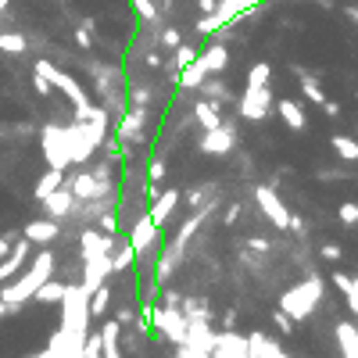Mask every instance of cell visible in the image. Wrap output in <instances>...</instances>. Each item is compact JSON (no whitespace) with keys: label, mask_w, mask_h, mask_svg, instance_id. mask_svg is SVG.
I'll return each instance as SVG.
<instances>
[{"label":"cell","mask_w":358,"mask_h":358,"mask_svg":"<svg viewBox=\"0 0 358 358\" xmlns=\"http://www.w3.org/2000/svg\"><path fill=\"white\" fill-rule=\"evenodd\" d=\"M247 358H290L272 337L265 333H247Z\"/></svg>","instance_id":"ac0fdd59"},{"label":"cell","mask_w":358,"mask_h":358,"mask_svg":"<svg viewBox=\"0 0 358 358\" xmlns=\"http://www.w3.org/2000/svg\"><path fill=\"white\" fill-rule=\"evenodd\" d=\"M255 201H258V208H262V215L272 222V229H290V215H294V212L280 201V194L272 190V186H258Z\"/></svg>","instance_id":"30bf717a"},{"label":"cell","mask_w":358,"mask_h":358,"mask_svg":"<svg viewBox=\"0 0 358 358\" xmlns=\"http://www.w3.org/2000/svg\"><path fill=\"white\" fill-rule=\"evenodd\" d=\"M133 8H136V15L147 26H161V15H158V8L151 4V0H133Z\"/></svg>","instance_id":"d6a6232c"},{"label":"cell","mask_w":358,"mask_h":358,"mask_svg":"<svg viewBox=\"0 0 358 358\" xmlns=\"http://www.w3.org/2000/svg\"><path fill=\"white\" fill-rule=\"evenodd\" d=\"M29 240L22 237V240H15V247L8 251V258H0V283H8V280H15L18 272L26 269V258H29Z\"/></svg>","instance_id":"2e32d148"},{"label":"cell","mask_w":358,"mask_h":358,"mask_svg":"<svg viewBox=\"0 0 358 358\" xmlns=\"http://www.w3.org/2000/svg\"><path fill=\"white\" fill-rule=\"evenodd\" d=\"M197 151L208 154V158H226V154H233V151H237V125L222 118V125H215V129H201Z\"/></svg>","instance_id":"ba28073f"},{"label":"cell","mask_w":358,"mask_h":358,"mask_svg":"<svg viewBox=\"0 0 358 358\" xmlns=\"http://www.w3.org/2000/svg\"><path fill=\"white\" fill-rule=\"evenodd\" d=\"M262 4V0H219V11L229 18V22H237V18H244L247 11H255Z\"/></svg>","instance_id":"d4e9b609"},{"label":"cell","mask_w":358,"mask_h":358,"mask_svg":"<svg viewBox=\"0 0 358 358\" xmlns=\"http://www.w3.org/2000/svg\"><path fill=\"white\" fill-rule=\"evenodd\" d=\"M100 358H122V323L118 319H108V323H100Z\"/></svg>","instance_id":"e0dca14e"},{"label":"cell","mask_w":358,"mask_h":358,"mask_svg":"<svg viewBox=\"0 0 358 358\" xmlns=\"http://www.w3.org/2000/svg\"><path fill=\"white\" fill-rule=\"evenodd\" d=\"M330 283H333L337 290H341V294H344V290L351 287V276H348V272H333V276H330Z\"/></svg>","instance_id":"ab89813d"},{"label":"cell","mask_w":358,"mask_h":358,"mask_svg":"<svg viewBox=\"0 0 358 358\" xmlns=\"http://www.w3.org/2000/svg\"><path fill=\"white\" fill-rule=\"evenodd\" d=\"M61 183H65V172H61V168H47V172L36 179V186H33V201H44L47 194L57 190Z\"/></svg>","instance_id":"603a6c76"},{"label":"cell","mask_w":358,"mask_h":358,"mask_svg":"<svg viewBox=\"0 0 358 358\" xmlns=\"http://www.w3.org/2000/svg\"><path fill=\"white\" fill-rule=\"evenodd\" d=\"M147 315H151V326L165 337L168 344H186V330H190V319L186 312L176 305H147Z\"/></svg>","instance_id":"5b68a950"},{"label":"cell","mask_w":358,"mask_h":358,"mask_svg":"<svg viewBox=\"0 0 358 358\" xmlns=\"http://www.w3.org/2000/svg\"><path fill=\"white\" fill-rule=\"evenodd\" d=\"M337 348H341V358H358V326L351 319H341L333 330Z\"/></svg>","instance_id":"ffe728a7"},{"label":"cell","mask_w":358,"mask_h":358,"mask_svg":"<svg viewBox=\"0 0 358 358\" xmlns=\"http://www.w3.org/2000/svg\"><path fill=\"white\" fill-rule=\"evenodd\" d=\"M269 82H272V65L269 61H255L247 69V87H269Z\"/></svg>","instance_id":"f546056e"},{"label":"cell","mask_w":358,"mask_h":358,"mask_svg":"<svg viewBox=\"0 0 358 358\" xmlns=\"http://www.w3.org/2000/svg\"><path fill=\"white\" fill-rule=\"evenodd\" d=\"M26 36L22 33H0V51L4 54H26Z\"/></svg>","instance_id":"1f68e13d"},{"label":"cell","mask_w":358,"mask_h":358,"mask_svg":"<svg viewBox=\"0 0 358 358\" xmlns=\"http://www.w3.org/2000/svg\"><path fill=\"white\" fill-rule=\"evenodd\" d=\"M179 201H183V194L176 190V186H172V190H161V194L151 197V204H147V215H151V219L165 229L168 222H172V212L179 208Z\"/></svg>","instance_id":"4fadbf2b"},{"label":"cell","mask_w":358,"mask_h":358,"mask_svg":"<svg viewBox=\"0 0 358 358\" xmlns=\"http://www.w3.org/2000/svg\"><path fill=\"white\" fill-rule=\"evenodd\" d=\"M272 323H276V330H280V333H294V319H290V315H287L283 308L272 312Z\"/></svg>","instance_id":"8d00e7d4"},{"label":"cell","mask_w":358,"mask_h":358,"mask_svg":"<svg viewBox=\"0 0 358 358\" xmlns=\"http://www.w3.org/2000/svg\"><path fill=\"white\" fill-rule=\"evenodd\" d=\"M344 301H348V312L358 315V276H351V287L344 290Z\"/></svg>","instance_id":"d590c367"},{"label":"cell","mask_w":358,"mask_h":358,"mask_svg":"<svg viewBox=\"0 0 358 358\" xmlns=\"http://www.w3.org/2000/svg\"><path fill=\"white\" fill-rule=\"evenodd\" d=\"M226 26H229V18H226L222 11H212V15H201V18H197V33H201V36H215V33L226 29Z\"/></svg>","instance_id":"f1b7e54d"},{"label":"cell","mask_w":358,"mask_h":358,"mask_svg":"<svg viewBox=\"0 0 358 358\" xmlns=\"http://www.w3.org/2000/svg\"><path fill=\"white\" fill-rule=\"evenodd\" d=\"M197 8H201V15H212V11H219V0H197Z\"/></svg>","instance_id":"7bdbcfd3"},{"label":"cell","mask_w":358,"mask_h":358,"mask_svg":"<svg viewBox=\"0 0 358 358\" xmlns=\"http://www.w3.org/2000/svg\"><path fill=\"white\" fill-rule=\"evenodd\" d=\"M108 308H111V287L104 283V287H97V290L90 294V319H100V315H108Z\"/></svg>","instance_id":"4316f807"},{"label":"cell","mask_w":358,"mask_h":358,"mask_svg":"<svg viewBox=\"0 0 358 358\" xmlns=\"http://www.w3.org/2000/svg\"><path fill=\"white\" fill-rule=\"evenodd\" d=\"M36 204L44 208V215H47V219H57V222H61V219H72V215L79 212V201H75V194L69 190L65 183H61L54 194H47L44 201H36Z\"/></svg>","instance_id":"8fae6325"},{"label":"cell","mask_w":358,"mask_h":358,"mask_svg":"<svg viewBox=\"0 0 358 358\" xmlns=\"http://www.w3.org/2000/svg\"><path fill=\"white\" fill-rule=\"evenodd\" d=\"M276 111H280V118H283V125H287V129H294V133L308 129V115H305V104H298V100L283 97V100H276Z\"/></svg>","instance_id":"d6986e66"},{"label":"cell","mask_w":358,"mask_h":358,"mask_svg":"<svg viewBox=\"0 0 358 358\" xmlns=\"http://www.w3.org/2000/svg\"><path fill=\"white\" fill-rule=\"evenodd\" d=\"M201 97H208V100H215V104H226L229 100V90H226V82L222 79H204V87H201Z\"/></svg>","instance_id":"4dcf8cb0"},{"label":"cell","mask_w":358,"mask_h":358,"mask_svg":"<svg viewBox=\"0 0 358 358\" xmlns=\"http://www.w3.org/2000/svg\"><path fill=\"white\" fill-rule=\"evenodd\" d=\"M194 118H197L201 129H215V125H222V104L201 97V100L194 104Z\"/></svg>","instance_id":"7402d4cb"},{"label":"cell","mask_w":358,"mask_h":358,"mask_svg":"<svg viewBox=\"0 0 358 358\" xmlns=\"http://www.w3.org/2000/svg\"><path fill=\"white\" fill-rule=\"evenodd\" d=\"M344 15L351 18V22H355V26H358V8H355V4H351V8H344Z\"/></svg>","instance_id":"ee69618b"},{"label":"cell","mask_w":358,"mask_h":358,"mask_svg":"<svg viewBox=\"0 0 358 358\" xmlns=\"http://www.w3.org/2000/svg\"><path fill=\"white\" fill-rule=\"evenodd\" d=\"M337 219L355 229V226H358V201H341V208H337Z\"/></svg>","instance_id":"836d02e7"},{"label":"cell","mask_w":358,"mask_h":358,"mask_svg":"<svg viewBox=\"0 0 358 358\" xmlns=\"http://www.w3.org/2000/svg\"><path fill=\"white\" fill-rule=\"evenodd\" d=\"M323 294H326L323 276H308V280L294 283V287H287L280 294V308L290 315L294 323H305V319H312V315H315V308L323 305Z\"/></svg>","instance_id":"3957f363"},{"label":"cell","mask_w":358,"mask_h":358,"mask_svg":"<svg viewBox=\"0 0 358 358\" xmlns=\"http://www.w3.org/2000/svg\"><path fill=\"white\" fill-rule=\"evenodd\" d=\"M237 111L244 122H262L272 115V90L269 87H244V97L237 100Z\"/></svg>","instance_id":"9c48e42d"},{"label":"cell","mask_w":358,"mask_h":358,"mask_svg":"<svg viewBox=\"0 0 358 358\" xmlns=\"http://www.w3.org/2000/svg\"><path fill=\"white\" fill-rule=\"evenodd\" d=\"M65 287H69V283H61V280L51 276L44 287L33 294V301H39V305H61V298H65Z\"/></svg>","instance_id":"cb8c5ba5"},{"label":"cell","mask_w":358,"mask_h":358,"mask_svg":"<svg viewBox=\"0 0 358 358\" xmlns=\"http://www.w3.org/2000/svg\"><path fill=\"white\" fill-rule=\"evenodd\" d=\"M90 29H93V22H82V26L75 29V44H79L82 51H90V47H93V36H90Z\"/></svg>","instance_id":"e575fe53"},{"label":"cell","mask_w":358,"mask_h":358,"mask_svg":"<svg viewBox=\"0 0 358 358\" xmlns=\"http://www.w3.org/2000/svg\"><path fill=\"white\" fill-rule=\"evenodd\" d=\"M44 143V158H47V168H65L72 165V125H57V122H51L47 129H44V136H39Z\"/></svg>","instance_id":"8992f818"},{"label":"cell","mask_w":358,"mask_h":358,"mask_svg":"<svg viewBox=\"0 0 358 358\" xmlns=\"http://www.w3.org/2000/svg\"><path fill=\"white\" fill-rule=\"evenodd\" d=\"M319 255H323L326 262H341V258H344V251H341V244H323V247H319Z\"/></svg>","instance_id":"f35d334b"},{"label":"cell","mask_w":358,"mask_h":358,"mask_svg":"<svg viewBox=\"0 0 358 358\" xmlns=\"http://www.w3.org/2000/svg\"><path fill=\"white\" fill-rule=\"evenodd\" d=\"M197 65L204 69V75L212 79V75H222L226 65H229V47L222 44V39H215V44H208L201 54H197Z\"/></svg>","instance_id":"5bb4252c"},{"label":"cell","mask_w":358,"mask_h":358,"mask_svg":"<svg viewBox=\"0 0 358 358\" xmlns=\"http://www.w3.org/2000/svg\"><path fill=\"white\" fill-rule=\"evenodd\" d=\"M330 147L337 154H341L344 161H358V136H344V133H337L330 136Z\"/></svg>","instance_id":"83f0119b"},{"label":"cell","mask_w":358,"mask_h":358,"mask_svg":"<svg viewBox=\"0 0 358 358\" xmlns=\"http://www.w3.org/2000/svg\"><path fill=\"white\" fill-rule=\"evenodd\" d=\"M294 72H298L301 75V90H305V97L312 100V104H319V108H323V104H326V93H323V82L319 79H312L305 69H298V65H294Z\"/></svg>","instance_id":"484cf974"},{"label":"cell","mask_w":358,"mask_h":358,"mask_svg":"<svg viewBox=\"0 0 358 358\" xmlns=\"http://www.w3.org/2000/svg\"><path fill=\"white\" fill-rule=\"evenodd\" d=\"M54 272H57V255H54V251H39V255H36L22 272H18L15 280L0 283V319H8V315H15V312H22V305L33 301V294L44 287Z\"/></svg>","instance_id":"6da1fadb"},{"label":"cell","mask_w":358,"mask_h":358,"mask_svg":"<svg viewBox=\"0 0 358 358\" xmlns=\"http://www.w3.org/2000/svg\"><path fill=\"white\" fill-rule=\"evenodd\" d=\"M33 75H44L51 87L57 90V93H65L69 100H72V108H75V122H82V118H90V111H93V104H90V97L82 93V87L69 75V72H61L51 57H39L36 65H33Z\"/></svg>","instance_id":"277c9868"},{"label":"cell","mask_w":358,"mask_h":358,"mask_svg":"<svg viewBox=\"0 0 358 358\" xmlns=\"http://www.w3.org/2000/svg\"><path fill=\"white\" fill-rule=\"evenodd\" d=\"M111 237L115 233H100V229H82L79 233V251H82V287L90 294L104 287L115 272H111Z\"/></svg>","instance_id":"7a4b0ae2"},{"label":"cell","mask_w":358,"mask_h":358,"mask_svg":"<svg viewBox=\"0 0 358 358\" xmlns=\"http://www.w3.org/2000/svg\"><path fill=\"white\" fill-rule=\"evenodd\" d=\"M323 111H326L330 118H341V104H337V100H330V97H326V104H323Z\"/></svg>","instance_id":"b9f144b4"},{"label":"cell","mask_w":358,"mask_h":358,"mask_svg":"<svg viewBox=\"0 0 358 358\" xmlns=\"http://www.w3.org/2000/svg\"><path fill=\"white\" fill-rule=\"evenodd\" d=\"M208 358H247V337L233 333V330L212 333V351H208Z\"/></svg>","instance_id":"7c38bea8"},{"label":"cell","mask_w":358,"mask_h":358,"mask_svg":"<svg viewBox=\"0 0 358 358\" xmlns=\"http://www.w3.org/2000/svg\"><path fill=\"white\" fill-rule=\"evenodd\" d=\"M11 247H15V233H4V237H0V258H8Z\"/></svg>","instance_id":"60d3db41"},{"label":"cell","mask_w":358,"mask_h":358,"mask_svg":"<svg viewBox=\"0 0 358 358\" xmlns=\"http://www.w3.org/2000/svg\"><path fill=\"white\" fill-rule=\"evenodd\" d=\"M133 262H136V255H133L129 237H125V233H115V237H111V272H125Z\"/></svg>","instance_id":"44dd1931"},{"label":"cell","mask_w":358,"mask_h":358,"mask_svg":"<svg viewBox=\"0 0 358 358\" xmlns=\"http://www.w3.org/2000/svg\"><path fill=\"white\" fill-rule=\"evenodd\" d=\"M158 39H161V44H165L168 51H176V47L183 44V36H179L176 29H161V33H158Z\"/></svg>","instance_id":"74e56055"},{"label":"cell","mask_w":358,"mask_h":358,"mask_svg":"<svg viewBox=\"0 0 358 358\" xmlns=\"http://www.w3.org/2000/svg\"><path fill=\"white\" fill-rule=\"evenodd\" d=\"M11 8V0H0V11H8Z\"/></svg>","instance_id":"f6af8a7d"},{"label":"cell","mask_w":358,"mask_h":358,"mask_svg":"<svg viewBox=\"0 0 358 358\" xmlns=\"http://www.w3.org/2000/svg\"><path fill=\"white\" fill-rule=\"evenodd\" d=\"M125 237H129V244H133V255H136V262H151V255L158 251V244H161V226L151 219V215H140L129 229H125Z\"/></svg>","instance_id":"52a82bcc"},{"label":"cell","mask_w":358,"mask_h":358,"mask_svg":"<svg viewBox=\"0 0 358 358\" xmlns=\"http://www.w3.org/2000/svg\"><path fill=\"white\" fill-rule=\"evenodd\" d=\"M22 237L29 240V244H39V247H51L57 237H61V222L57 219H33L26 229H22Z\"/></svg>","instance_id":"9a60e30c"}]
</instances>
